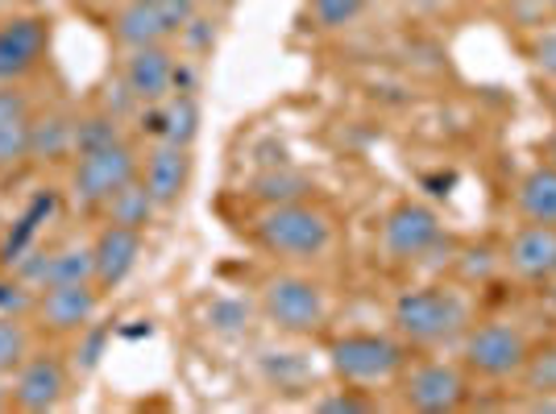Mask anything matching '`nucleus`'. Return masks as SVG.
Instances as JSON below:
<instances>
[{"mask_svg":"<svg viewBox=\"0 0 556 414\" xmlns=\"http://www.w3.org/2000/svg\"><path fill=\"white\" fill-rule=\"evenodd\" d=\"M394 336L416 348H441L462 340L469 327V302L444 286H407L391 302Z\"/></svg>","mask_w":556,"mask_h":414,"instance_id":"nucleus-1","label":"nucleus"},{"mask_svg":"<svg viewBox=\"0 0 556 414\" xmlns=\"http://www.w3.org/2000/svg\"><path fill=\"white\" fill-rule=\"evenodd\" d=\"M515 207H519L523 220H532V224H553L556 229V166L553 161L532 166V170L519 179Z\"/></svg>","mask_w":556,"mask_h":414,"instance_id":"nucleus-21","label":"nucleus"},{"mask_svg":"<svg viewBox=\"0 0 556 414\" xmlns=\"http://www.w3.org/2000/svg\"><path fill=\"white\" fill-rule=\"evenodd\" d=\"M548 307H553V315H556V277L548 282Z\"/></svg>","mask_w":556,"mask_h":414,"instance_id":"nucleus-32","label":"nucleus"},{"mask_svg":"<svg viewBox=\"0 0 556 414\" xmlns=\"http://www.w3.org/2000/svg\"><path fill=\"white\" fill-rule=\"evenodd\" d=\"M366 4L370 0H307V17H312L316 29L337 34V29H349V25L357 22L366 13Z\"/></svg>","mask_w":556,"mask_h":414,"instance_id":"nucleus-26","label":"nucleus"},{"mask_svg":"<svg viewBox=\"0 0 556 414\" xmlns=\"http://www.w3.org/2000/svg\"><path fill=\"white\" fill-rule=\"evenodd\" d=\"M141 249H146V232L138 229H121V224H104L92 236V277L96 286L109 295L116 290L125 277L138 270Z\"/></svg>","mask_w":556,"mask_h":414,"instance_id":"nucleus-16","label":"nucleus"},{"mask_svg":"<svg viewBox=\"0 0 556 414\" xmlns=\"http://www.w3.org/2000/svg\"><path fill=\"white\" fill-rule=\"evenodd\" d=\"M71 381H75V361H67V352L34 348L9 377V406L22 414L59 411L71 398Z\"/></svg>","mask_w":556,"mask_h":414,"instance_id":"nucleus-6","label":"nucleus"},{"mask_svg":"<svg viewBox=\"0 0 556 414\" xmlns=\"http://www.w3.org/2000/svg\"><path fill=\"white\" fill-rule=\"evenodd\" d=\"M553 108H556V92H553Z\"/></svg>","mask_w":556,"mask_h":414,"instance_id":"nucleus-35","label":"nucleus"},{"mask_svg":"<svg viewBox=\"0 0 556 414\" xmlns=\"http://www.w3.org/2000/svg\"><path fill=\"white\" fill-rule=\"evenodd\" d=\"M100 302L104 290L96 282H67V286H47L34 295L29 307V323L38 327V336H54V340H67L88 332L100 315Z\"/></svg>","mask_w":556,"mask_h":414,"instance_id":"nucleus-9","label":"nucleus"},{"mask_svg":"<svg viewBox=\"0 0 556 414\" xmlns=\"http://www.w3.org/2000/svg\"><path fill=\"white\" fill-rule=\"evenodd\" d=\"M150 4H159V9H166L175 22H179V29L187 25V17L191 13H200V0H150Z\"/></svg>","mask_w":556,"mask_h":414,"instance_id":"nucleus-30","label":"nucleus"},{"mask_svg":"<svg viewBox=\"0 0 556 414\" xmlns=\"http://www.w3.org/2000/svg\"><path fill=\"white\" fill-rule=\"evenodd\" d=\"M121 0H71V9H84V13H109Z\"/></svg>","mask_w":556,"mask_h":414,"instance_id":"nucleus-31","label":"nucleus"},{"mask_svg":"<svg viewBox=\"0 0 556 414\" xmlns=\"http://www.w3.org/2000/svg\"><path fill=\"white\" fill-rule=\"evenodd\" d=\"M507 270L523 282H553L556 277V229L553 224H523L507 245Z\"/></svg>","mask_w":556,"mask_h":414,"instance_id":"nucleus-18","label":"nucleus"},{"mask_svg":"<svg viewBox=\"0 0 556 414\" xmlns=\"http://www.w3.org/2000/svg\"><path fill=\"white\" fill-rule=\"evenodd\" d=\"M528 352V336L507 320L469 323L462 336V365L482 381H515Z\"/></svg>","mask_w":556,"mask_h":414,"instance_id":"nucleus-7","label":"nucleus"},{"mask_svg":"<svg viewBox=\"0 0 556 414\" xmlns=\"http://www.w3.org/2000/svg\"><path fill=\"white\" fill-rule=\"evenodd\" d=\"M382 254L399 261V266H412V261H424L428 254H437L444 241V224L441 216L419 199H399V204L382 216Z\"/></svg>","mask_w":556,"mask_h":414,"instance_id":"nucleus-11","label":"nucleus"},{"mask_svg":"<svg viewBox=\"0 0 556 414\" xmlns=\"http://www.w3.org/2000/svg\"><path fill=\"white\" fill-rule=\"evenodd\" d=\"M29 125L34 100L22 83H0V174L29 166Z\"/></svg>","mask_w":556,"mask_h":414,"instance_id":"nucleus-17","label":"nucleus"},{"mask_svg":"<svg viewBox=\"0 0 556 414\" xmlns=\"http://www.w3.org/2000/svg\"><path fill=\"white\" fill-rule=\"evenodd\" d=\"M245 315H250V311H241L237 302H216V307L208 311V320H212V327H216V332H237Z\"/></svg>","mask_w":556,"mask_h":414,"instance_id":"nucleus-29","label":"nucleus"},{"mask_svg":"<svg viewBox=\"0 0 556 414\" xmlns=\"http://www.w3.org/2000/svg\"><path fill=\"white\" fill-rule=\"evenodd\" d=\"M34 348H38V327L29 323V315L0 311V377H13Z\"/></svg>","mask_w":556,"mask_h":414,"instance_id":"nucleus-23","label":"nucleus"},{"mask_svg":"<svg viewBox=\"0 0 556 414\" xmlns=\"http://www.w3.org/2000/svg\"><path fill=\"white\" fill-rule=\"evenodd\" d=\"M104 224H121V229H138L146 232L150 224H154V216H159V204H154V195L146 191V183H141V174L134 179V183H125L121 191H116L109 204L96 211Z\"/></svg>","mask_w":556,"mask_h":414,"instance_id":"nucleus-22","label":"nucleus"},{"mask_svg":"<svg viewBox=\"0 0 556 414\" xmlns=\"http://www.w3.org/2000/svg\"><path fill=\"white\" fill-rule=\"evenodd\" d=\"M515 381L523 386V393H553L556 390V340L553 345L532 348Z\"/></svg>","mask_w":556,"mask_h":414,"instance_id":"nucleus-25","label":"nucleus"},{"mask_svg":"<svg viewBox=\"0 0 556 414\" xmlns=\"http://www.w3.org/2000/svg\"><path fill=\"white\" fill-rule=\"evenodd\" d=\"M109 38H113V47H121V54L141 47H163V42L179 38V22L150 0H121L109 9Z\"/></svg>","mask_w":556,"mask_h":414,"instance_id":"nucleus-14","label":"nucleus"},{"mask_svg":"<svg viewBox=\"0 0 556 414\" xmlns=\"http://www.w3.org/2000/svg\"><path fill=\"white\" fill-rule=\"evenodd\" d=\"M540 9H544V13H553V17H556V0H540Z\"/></svg>","mask_w":556,"mask_h":414,"instance_id":"nucleus-33","label":"nucleus"},{"mask_svg":"<svg viewBox=\"0 0 556 414\" xmlns=\"http://www.w3.org/2000/svg\"><path fill=\"white\" fill-rule=\"evenodd\" d=\"M54 47V22L50 13L22 9L0 17V83H25L47 67Z\"/></svg>","mask_w":556,"mask_h":414,"instance_id":"nucleus-8","label":"nucleus"},{"mask_svg":"<svg viewBox=\"0 0 556 414\" xmlns=\"http://www.w3.org/2000/svg\"><path fill=\"white\" fill-rule=\"evenodd\" d=\"M528 63H532L544 79H553L556 83V22L553 25H535L532 34H528Z\"/></svg>","mask_w":556,"mask_h":414,"instance_id":"nucleus-28","label":"nucleus"},{"mask_svg":"<svg viewBox=\"0 0 556 414\" xmlns=\"http://www.w3.org/2000/svg\"><path fill=\"white\" fill-rule=\"evenodd\" d=\"M17 277L34 290L67 286V282H96L92 277V241H67L17 257Z\"/></svg>","mask_w":556,"mask_h":414,"instance_id":"nucleus-13","label":"nucleus"},{"mask_svg":"<svg viewBox=\"0 0 556 414\" xmlns=\"http://www.w3.org/2000/svg\"><path fill=\"white\" fill-rule=\"evenodd\" d=\"M75 158V116L67 113H38L34 108V125H29V166H59V161Z\"/></svg>","mask_w":556,"mask_h":414,"instance_id":"nucleus-19","label":"nucleus"},{"mask_svg":"<svg viewBox=\"0 0 556 414\" xmlns=\"http://www.w3.org/2000/svg\"><path fill=\"white\" fill-rule=\"evenodd\" d=\"M412 365V345L403 336L387 332H345L328 345V368L345 386H387L399 381V373Z\"/></svg>","mask_w":556,"mask_h":414,"instance_id":"nucleus-4","label":"nucleus"},{"mask_svg":"<svg viewBox=\"0 0 556 414\" xmlns=\"http://www.w3.org/2000/svg\"><path fill=\"white\" fill-rule=\"evenodd\" d=\"M150 129H154V141H175V145H195L200 138V100L195 92H175L166 95L163 104H150Z\"/></svg>","mask_w":556,"mask_h":414,"instance_id":"nucleus-20","label":"nucleus"},{"mask_svg":"<svg viewBox=\"0 0 556 414\" xmlns=\"http://www.w3.org/2000/svg\"><path fill=\"white\" fill-rule=\"evenodd\" d=\"M312 411L320 414H374L378 411V398H370L366 386H345V390H332L325 398L312 402Z\"/></svg>","mask_w":556,"mask_h":414,"instance_id":"nucleus-27","label":"nucleus"},{"mask_svg":"<svg viewBox=\"0 0 556 414\" xmlns=\"http://www.w3.org/2000/svg\"><path fill=\"white\" fill-rule=\"evenodd\" d=\"M332 236H337L332 216L307 199L262 207L254 216V241L282 261H316L332 249Z\"/></svg>","mask_w":556,"mask_h":414,"instance_id":"nucleus-2","label":"nucleus"},{"mask_svg":"<svg viewBox=\"0 0 556 414\" xmlns=\"http://www.w3.org/2000/svg\"><path fill=\"white\" fill-rule=\"evenodd\" d=\"M141 174V150L129 138L104 141L92 150H79L71 158L67 195L79 211H100L125 183H134Z\"/></svg>","mask_w":556,"mask_h":414,"instance_id":"nucleus-3","label":"nucleus"},{"mask_svg":"<svg viewBox=\"0 0 556 414\" xmlns=\"http://www.w3.org/2000/svg\"><path fill=\"white\" fill-rule=\"evenodd\" d=\"M250 191H254V199L262 207H275V204H300V199H307L312 183H307V174L282 166V170H262L254 183H250Z\"/></svg>","mask_w":556,"mask_h":414,"instance_id":"nucleus-24","label":"nucleus"},{"mask_svg":"<svg viewBox=\"0 0 556 414\" xmlns=\"http://www.w3.org/2000/svg\"><path fill=\"white\" fill-rule=\"evenodd\" d=\"M179 70H184V59H179L175 42L125 50V59H121V83H125V92L134 95V104L150 108V104H163L166 95H175Z\"/></svg>","mask_w":556,"mask_h":414,"instance_id":"nucleus-12","label":"nucleus"},{"mask_svg":"<svg viewBox=\"0 0 556 414\" xmlns=\"http://www.w3.org/2000/svg\"><path fill=\"white\" fill-rule=\"evenodd\" d=\"M191 145H175V141H154L141 154V183L154 195L159 211H170L187 195L191 186Z\"/></svg>","mask_w":556,"mask_h":414,"instance_id":"nucleus-15","label":"nucleus"},{"mask_svg":"<svg viewBox=\"0 0 556 414\" xmlns=\"http://www.w3.org/2000/svg\"><path fill=\"white\" fill-rule=\"evenodd\" d=\"M0 236H4V211H0Z\"/></svg>","mask_w":556,"mask_h":414,"instance_id":"nucleus-34","label":"nucleus"},{"mask_svg":"<svg viewBox=\"0 0 556 414\" xmlns=\"http://www.w3.org/2000/svg\"><path fill=\"white\" fill-rule=\"evenodd\" d=\"M399 398L419 414L457 411L469 398V368L457 361H416L399 373Z\"/></svg>","mask_w":556,"mask_h":414,"instance_id":"nucleus-10","label":"nucleus"},{"mask_svg":"<svg viewBox=\"0 0 556 414\" xmlns=\"http://www.w3.org/2000/svg\"><path fill=\"white\" fill-rule=\"evenodd\" d=\"M262 315L287 336H316L332 315L325 286L303 274H270L262 282Z\"/></svg>","mask_w":556,"mask_h":414,"instance_id":"nucleus-5","label":"nucleus"}]
</instances>
